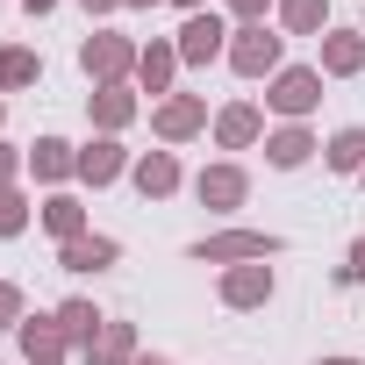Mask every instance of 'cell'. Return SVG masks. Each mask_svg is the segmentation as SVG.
Listing matches in <instances>:
<instances>
[{"label": "cell", "mask_w": 365, "mask_h": 365, "mask_svg": "<svg viewBox=\"0 0 365 365\" xmlns=\"http://www.w3.org/2000/svg\"><path fill=\"white\" fill-rule=\"evenodd\" d=\"M272 251H279V237H265V230H230V237H201L194 244L201 265H244V258H272Z\"/></svg>", "instance_id": "cell-1"}, {"label": "cell", "mask_w": 365, "mask_h": 365, "mask_svg": "<svg viewBox=\"0 0 365 365\" xmlns=\"http://www.w3.org/2000/svg\"><path fill=\"white\" fill-rule=\"evenodd\" d=\"M230 65H237L244 79H265V72L279 65V36H272L265 22H244V29H237V43H230Z\"/></svg>", "instance_id": "cell-2"}, {"label": "cell", "mask_w": 365, "mask_h": 365, "mask_svg": "<svg viewBox=\"0 0 365 365\" xmlns=\"http://www.w3.org/2000/svg\"><path fill=\"white\" fill-rule=\"evenodd\" d=\"M279 115H308L315 101H322V72H308V65H294V72H279L272 79V93H265Z\"/></svg>", "instance_id": "cell-3"}, {"label": "cell", "mask_w": 365, "mask_h": 365, "mask_svg": "<svg viewBox=\"0 0 365 365\" xmlns=\"http://www.w3.org/2000/svg\"><path fill=\"white\" fill-rule=\"evenodd\" d=\"M79 65H86V72H93V79H101V86H115V79H122V72H129V65H136V51H129V43H122V36H93V43H86V51H79Z\"/></svg>", "instance_id": "cell-4"}, {"label": "cell", "mask_w": 365, "mask_h": 365, "mask_svg": "<svg viewBox=\"0 0 365 365\" xmlns=\"http://www.w3.org/2000/svg\"><path fill=\"white\" fill-rule=\"evenodd\" d=\"M222 36H230V29H222L215 15H187V29H179V58H194V65H208V58L222 51Z\"/></svg>", "instance_id": "cell-5"}, {"label": "cell", "mask_w": 365, "mask_h": 365, "mask_svg": "<svg viewBox=\"0 0 365 365\" xmlns=\"http://www.w3.org/2000/svg\"><path fill=\"white\" fill-rule=\"evenodd\" d=\"M122 251H115V237H72L65 251H58V265L65 272H101V265H115Z\"/></svg>", "instance_id": "cell-6"}, {"label": "cell", "mask_w": 365, "mask_h": 365, "mask_svg": "<svg viewBox=\"0 0 365 365\" xmlns=\"http://www.w3.org/2000/svg\"><path fill=\"white\" fill-rule=\"evenodd\" d=\"M201 122H208V108H201L194 93H179V101H165V108H158V136H165V143H179V136H194Z\"/></svg>", "instance_id": "cell-7"}, {"label": "cell", "mask_w": 365, "mask_h": 365, "mask_svg": "<svg viewBox=\"0 0 365 365\" xmlns=\"http://www.w3.org/2000/svg\"><path fill=\"white\" fill-rule=\"evenodd\" d=\"M265 294H272V272H265V265H237V272L222 279V301H230V308H258Z\"/></svg>", "instance_id": "cell-8"}, {"label": "cell", "mask_w": 365, "mask_h": 365, "mask_svg": "<svg viewBox=\"0 0 365 365\" xmlns=\"http://www.w3.org/2000/svg\"><path fill=\"white\" fill-rule=\"evenodd\" d=\"M65 344H72V336L58 329V315H51V322H43V315H36V322H22V351H29V365H58V351H65Z\"/></svg>", "instance_id": "cell-9"}, {"label": "cell", "mask_w": 365, "mask_h": 365, "mask_svg": "<svg viewBox=\"0 0 365 365\" xmlns=\"http://www.w3.org/2000/svg\"><path fill=\"white\" fill-rule=\"evenodd\" d=\"M136 187H143V201H165V194L179 187V165H172V150H150V158H136Z\"/></svg>", "instance_id": "cell-10"}, {"label": "cell", "mask_w": 365, "mask_h": 365, "mask_svg": "<svg viewBox=\"0 0 365 365\" xmlns=\"http://www.w3.org/2000/svg\"><path fill=\"white\" fill-rule=\"evenodd\" d=\"M201 201H208V208H237V201H244V172H237V165H208V172H201Z\"/></svg>", "instance_id": "cell-11"}, {"label": "cell", "mask_w": 365, "mask_h": 365, "mask_svg": "<svg viewBox=\"0 0 365 365\" xmlns=\"http://www.w3.org/2000/svg\"><path fill=\"white\" fill-rule=\"evenodd\" d=\"M322 72H336V79L365 72V36H322Z\"/></svg>", "instance_id": "cell-12"}, {"label": "cell", "mask_w": 365, "mask_h": 365, "mask_svg": "<svg viewBox=\"0 0 365 365\" xmlns=\"http://www.w3.org/2000/svg\"><path fill=\"white\" fill-rule=\"evenodd\" d=\"M86 358H93V365H136V336H129V322H108L101 344H93Z\"/></svg>", "instance_id": "cell-13"}, {"label": "cell", "mask_w": 365, "mask_h": 365, "mask_svg": "<svg viewBox=\"0 0 365 365\" xmlns=\"http://www.w3.org/2000/svg\"><path fill=\"white\" fill-rule=\"evenodd\" d=\"M29 165H36V179H65V172H79L72 143H58V136H43V143L29 150Z\"/></svg>", "instance_id": "cell-14"}, {"label": "cell", "mask_w": 365, "mask_h": 365, "mask_svg": "<svg viewBox=\"0 0 365 365\" xmlns=\"http://www.w3.org/2000/svg\"><path fill=\"white\" fill-rule=\"evenodd\" d=\"M115 172H122V143H93V150H79V179H93V187H108Z\"/></svg>", "instance_id": "cell-15"}, {"label": "cell", "mask_w": 365, "mask_h": 365, "mask_svg": "<svg viewBox=\"0 0 365 365\" xmlns=\"http://www.w3.org/2000/svg\"><path fill=\"white\" fill-rule=\"evenodd\" d=\"M172 65H179V43H150V51L136 58V72H143V86H150V93H165V79H172Z\"/></svg>", "instance_id": "cell-16"}, {"label": "cell", "mask_w": 365, "mask_h": 365, "mask_svg": "<svg viewBox=\"0 0 365 365\" xmlns=\"http://www.w3.org/2000/svg\"><path fill=\"white\" fill-rule=\"evenodd\" d=\"M215 136H222L230 150H244V143L258 136V108H222V115H215Z\"/></svg>", "instance_id": "cell-17"}, {"label": "cell", "mask_w": 365, "mask_h": 365, "mask_svg": "<svg viewBox=\"0 0 365 365\" xmlns=\"http://www.w3.org/2000/svg\"><path fill=\"white\" fill-rule=\"evenodd\" d=\"M58 329H65V336H79V344L93 351V329H108V322L93 315V301H65V308H58Z\"/></svg>", "instance_id": "cell-18"}, {"label": "cell", "mask_w": 365, "mask_h": 365, "mask_svg": "<svg viewBox=\"0 0 365 365\" xmlns=\"http://www.w3.org/2000/svg\"><path fill=\"white\" fill-rule=\"evenodd\" d=\"M265 150H272V165H287V172H294V165H308V150H315V136H308V129H279V136H272Z\"/></svg>", "instance_id": "cell-19"}, {"label": "cell", "mask_w": 365, "mask_h": 365, "mask_svg": "<svg viewBox=\"0 0 365 365\" xmlns=\"http://www.w3.org/2000/svg\"><path fill=\"white\" fill-rule=\"evenodd\" d=\"M43 222H51V237H65V244H72V237H86V208H79V201H65V194L43 208Z\"/></svg>", "instance_id": "cell-20"}, {"label": "cell", "mask_w": 365, "mask_h": 365, "mask_svg": "<svg viewBox=\"0 0 365 365\" xmlns=\"http://www.w3.org/2000/svg\"><path fill=\"white\" fill-rule=\"evenodd\" d=\"M329 165H336V172H365V129H336Z\"/></svg>", "instance_id": "cell-21"}, {"label": "cell", "mask_w": 365, "mask_h": 365, "mask_svg": "<svg viewBox=\"0 0 365 365\" xmlns=\"http://www.w3.org/2000/svg\"><path fill=\"white\" fill-rule=\"evenodd\" d=\"M129 108H136V101H129L122 86H101V93H93V115H101V129H122V122H129Z\"/></svg>", "instance_id": "cell-22"}, {"label": "cell", "mask_w": 365, "mask_h": 365, "mask_svg": "<svg viewBox=\"0 0 365 365\" xmlns=\"http://www.w3.org/2000/svg\"><path fill=\"white\" fill-rule=\"evenodd\" d=\"M279 22H287L294 36H308V29H322V0H279Z\"/></svg>", "instance_id": "cell-23"}, {"label": "cell", "mask_w": 365, "mask_h": 365, "mask_svg": "<svg viewBox=\"0 0 365 365\" xmlns=\"http://www.w3.org/2000/svg\"><path fill=\"white\" fill-rule=\"evenodd\" d=\"M0 86H36V51H0Z\"/></svg>", "instance_id": "cell-24"}, {"label": "cell", "mask_w": 365, "mask_h": 365, "mask_svg": "<svg viewBox=\"0 0 365 365\" xmlns=\"http://www.w3.org/2000/svg\"><path fill=\"white\" fill-rule=\"evenodd\" d=\"M22 222H29V201L15 187H0V237H22Z\"/></svg>", "instance_id": "cell-25"}, {"label": "cell", "mask_w": 365, "mask_h": 365, "mask_svg": "<svg viewBox=\"0 0 365 365\" xmlns=\"http://www.w3.org/2000/svg\"><path fill=\"white\" fill-rule=\"evenodd\" d=\"M0 329H22V287L0 279Z\"/></svg>", "instance_id": "cell-26"}, {"label": "cell", "mask_w": 365, "mask_h": 365, "mask_svg": "<svg viewBox=\"0 0 365 365\" xmlns=\"http://www.w3.org/2000/svg\"><path fill=\"white\" fill-rule=\"evenodd\" d=\"M230 8H237V22H258V15H265V0H230Z\"/></svg>", "instance_id": "cell-27"}, {"label": "cell", "mask_w": 365, "mask_h": 365, "mask_svg": "<svg viewBox=\"0 0 365 365\" xmlns=\"http://www.w3.org/2000/svg\"><path fill=\"white\" fill-rule=\"evenodd\" d=\"M15 165H22V158H15L8 143H0V187H8V179H15Z\"/></svg>", "instance_id": "cell-28"}, {"label": "cell", "mask_w": 365, "mask_h": 365, "mask_svg": "<svg viewBox=\"0 0 365 365\" xmlns=\"http://www.w3.org/2000/svg\"><path fill=\"white\" fill-rule=\"evenodd\" d=\"M351 279H365V244H351V265H344Z\"/></svg>", "instance_id": "cell-29"}, {"label": "cell", "mask_w": 365, "mask_h": 365, "mask_svg": "<svg viewBox=\"0 0 365 365\" xmlns=\"http://www.w3.org/2000/svg\"><path fill=\"white\" fill-rule=\"evenodd\" d=\"M108 8H122V0H86V15H108Z\"/></svg>", "instance_id": "cell-30"}, {"label": "cell", "mask_w": 365, "mask_h": 365, "mask_svg": "<svg viewBox=\"0 0 365 365\" xmlns=\"http://www.w3.org/2000/svg\"><path fill=\"white\" fill-rule=\"evenodd\" d=\"M43 8H58V0H29V15H43Z\"/></svg>", "instance_id": "cell-31"}, {"label": "cell", "mask_w": 365, "mask_h": 365, "mask_svg": "<svg viewBox=\"0 0 365 365\" xmlns=\"http://www.w3.org/2000/svg\"><path fill=\"white\" fill-rule=\"evenodd\" d=\"M122 8H158V0H122Z\"/></svg>", "instance_id": "cell-32"}, {"label": "cell", "mask_w": 365, "mask_h": 365, "mask_svg": "<svg viewBox=\"0 0 365 365\" xmlns=\"http://www.w3.org/2000/svg\"><path fill=\"white\" fill-rule=\"evenodd\" d=\"M322 365H358V358H322Z\"/></svg>", "instance_id": "cell-33"}, {"label": "cell", "mask_w": 365, "mask_h": 365, "mask_svg": "<svg viewBox=\"0 0 365 365\" xmlns=\"http://www.w3.org/2000/svg\"><path fill=\"white\" fill-rule=\"evenodd\" d=\"M179 8H194V15H201V0H179Z\"/></svg>", "instance_id": "cell-34"}, {"label": "cell", "mask_w": 365, "mask_h": 365, "mask_svg": "<svg viewBox=\"0 0 365 365\" xmlns=\"http://www.w3.org/2000/svg\"><path fill=\"white\" fill-rule=\"evenodd\" d=\"M136 365H165V358H136Z\"/></svg>", "instance_id": "cell-35"}]
</instances>
